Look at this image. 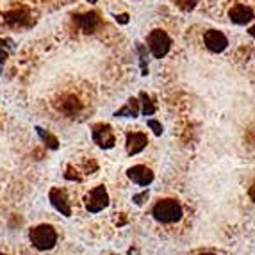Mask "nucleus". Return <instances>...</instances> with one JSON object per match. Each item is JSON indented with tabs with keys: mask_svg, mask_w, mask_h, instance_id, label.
I'll list each match as a JSON object with an SVG mask.
<instances>
[{
	"mask_svg": "<svg viewBox=\"0 0 255 255\" xmlns=\"http://www.w3.org/2000/svg\"><path fill=\"white\" fill-rule=\"evenodd\" d=\"M153 218L161 223H175L182 218V205L177 200L166 198V200H159L152 209Z\"/></svg>",
	"mask_w": 255,
	"mask_h": 255,
	"instance_id": "obj_1",
	"label": "nucleus"
},
{
	"mask_svg": "<svg viewBox=\"0 0 255 255\" xmlns=\"http://www.w3.org/2000/svg\"><path fill=\"white\" fill-rule=\"evenodd\" d=\"M29 239L38 250H50L57 243V232L50 225H38L29 232Z\"/></svg>",
	"mask_w": 255,
	"mask_h": 255,
	"instance_id": "obj_2",
	"label": "nucleus"
},
{
	"mask_svg": "<svg viewBox=\"0 0 255 255\" xmlns=\"http://www.w3.org/2000/svg\"><path fill=\"white\" fill-rule=\"evenodd\" d=\"M146 43H148V48H150V52L153 54V57H157V59L164 57V55L168 54V52H170V48H171L170 36L166 34L164 30H161V29L152 30V32L148 34Z\"/></svg>",
	"mask_w": 255,
	"mask_h": 255,
	"instance_id": "obj_3",
	"label": "nucleus"
},
{
	"mask_svg": "<svg viewBox=\"0 0 255 255\" xmlns=\"http://www.w3.org/2000/svg\"><path fill=\"white\" fill-rule=\"evenodd\" d=\"M107 204H109V195L104 186H97L86 196V207L90 213H100L102 209L107 207Z\"/></svg>",
	"mask_w": 255,
	"mask_h": 255,
	"instance_id": "obj_4",
	"label": "nucleus"
},
{
	"mask_svg": "<svg viewBox=\"0 0 255 255\" xmlns=\"http://www.w3.org/2000/svg\"><path fill=\"white\" fill-rule=\"evenodd\" d=\"M93 134V139L100 148H113L116 143V136L115 132H113V127L107 124H98L93 127L91 130Z\"/></svg>",
	"mask_w": 255,
	"mask_h": 255,
	"instance_id": "obj_5",
	"label": "nucleus"
},
{
	"mask_svg": "<svg viewBox=\"0 0 255 255\" xmlns=\"http://www.w3.org/2000/svg\"><path fill=\"white\" fill-rule=\"evenodd\" d=\"M204 41H205V47L209 48L211 52L218 54V52H223L229 45V39L227 36L221 32V30H216V29H211L207 30L204 34Z\"/></svg>",
	"mask_w": 255,
	"mask_h": 255,
	"instance_id": "obj_6",
	"label": "nucleus"
},
{
	"mask_svg": "<svg viewBox=\"0 0 255 255\" xmlns=\"http://www.w3.org/2000/svg\"><path fill=\"white\" fill-rule=\"evenodd\" d=\"M48 198H50V204L54 205L57 213H61L63 216H72V207H70V200L64 189L54 187L50 191V195H48Z\"/></svg>",
	"mask_w": 255,
	"mask_h": 255,
	"instance_id": "obj_7",
	"label": "nucleus"
},
{
	"mask_svg": "<svg viewBox=\"0 0 255 255\" xmlns=\"http://www.w3.org/2000/svg\"><path fill=\"white\" fill-rule=\"evenodd\" d=\"M127 175H128V179H130L132 182H136L137 186H150V184L153 182L152 170L146 168V166H143V164H137V166L128 168Z\"/></svg>",
	"mask_w": 255,
	"mask_h": 255,
	"instance_id": "obj_8",
	"label": "nucleus"
},
{
	"mask_svg": "<svg viewBox=\"0 0 255 255\" xmlns=\"http://www.w3.org/2000/svg\"><path fill=\"white\" fill-rule=\"evenodd\" d=\"M146 145H148V137L143 132H128L127 134V152L130 155L143 152Z\"/></svg>",
	"mask_w": 255,
	"mask_h": 255,
	"instance_id": "obj_9",
	"label": "nucleus"
},
{
	"mask_svg": "<svg viewBox=\"0 0 255 255\" xmlns=\"http://www.w3.org/2000/svg\"><path fill=\"white\" fill-rule=\"evenodd\" d=\"M229 18L234 21V23H238V25H247V23H250V21L254 20V11H252L250 7H247V5L236 4L234 7L229 11Z\"/></svg>",
	"mask_w": 255,
	"mask_h": 255,
	"instance_id": "obj_10",
	"label": "nucleus"
},
{
	"mask_svg": "<svg viewBox=\"0 0 255 255\" xmlns=\"http://www.w3.org/2000/svg\"><path fill=\"white\" fill-rule=\"evenodd\" d=\"M73 20H75L77 25L81 27L82 30H86V32H91V30H95L98 23H100V18H98L97 13L77 14V16H73Z\"/></svg>",
	"mask_w": 255,
	"mask_h": 255,
	"instance_id": "obj_11",
	"label": "nucleus"
},
{
	"mask_svg": "<svg viewBox=\"0 0 255 255\" xmlns=\"http://www.w3.org/2000/svg\"><path fill=\"white\" fill-rule=\"evenodd\" d=\"M137 115H139V102H137V98H130L122 109L115 113V116H118V118H137Z\"/></svg>",
	"mask_w": 255,
	"mask_h": 255,
	"instance_id": "obj_12",
	"label": "nucleus"
},
{
	"mask_svg": "<svg viewBox=\"0 0 255 255\" xmlns=\"http://www.w3.org/2000/svg\"><path fill=\"white\" fill-rule=\"evenodd\" d=\"M5 21H7L9 25H14V27H21V25H27L29 23V13H27L25 9H18V11H11V13L5 14Z\"/></svg>",
	"mask_w": 255,
	"mask_h": 255,
	"instance_id": "obj_13",
	"label": "nucleus"
},
{
	"mask_svg": "<svg viewBox=\"0 0 255 255\" xmlns=\"http://www.w3.org/2000/svg\"><path fill=\"white\" fill-rule=\"evenodd\" d=\"M81 107H82L81 102H79L75 97H64L59 104V109L63 111L64 115H68V116L77 115V113L81 111Z\"/></svg>",
	"mask_w": 255,
	"mask_h": 255,
	"instance_id": "obj_14",
	"label": "nucleus"
},
{
	"mask_svg": "<svg viewBox=\"0 0 255 255\" xmlns=\"http://www.w3.org/2000/svg\"><path fill=\"white\" fill-rule=\"evenodd\" d=\"M139 98H141V106H143V115L145 116H152L153 113H155V104L152 102V98L148 97V95L143 91V93H139Z\"/></svg>",
	"mask_w": 255,
	"mask_h": 255,
	"instance_id": "obj_15",
	"label": "nucleus"
},
{
	"mask_svg": "<svg viewBox=\"0 0 255 255\" xmlns=\"http://www.w3.org/2000/svg\"><path fill=\"white\" fill-rule=\"evenodd\" d=\"M36 130H38V134H39V137L43 139V143H47L48 146H50L52 150H55L57 146H59V141L55 139L54 136H52L50 132H47V130H43L41 127H36Z\"/></svg>",
	"mask_w": 255,
	"mask_h": 255,
	"instance_id": "obj_16",
	"label": "nucleus"
},
{
	"mask_svg": "<svg viewBox=\"0 0 255 255\" xmlns=\"http://www.w3.org/2000/svg\"><path fill=\"white\" fill-rule=\"evenodd\" d=\"M177 2V5H179L182 11H191V9H195V5L198 4V0H175Z\"/></svg>",
	"mask_w": 255,
	"mask_h": 255,
	"instance_id": "obj_17",
	"label": "nucleus"
},
{
	"mask_svg": "<svg viewBox=\"0 0 255 255\" xmlns=\"http://www.w3.org/2000/svg\"><path fill=\"white\" fill-rule=\"evenodd\" d=\"M146 125H148V127L152 128L155 136H161V134H162V125L159 124L157 120H148V122H146Z\"/></svg>",
	"mask_w": 255,
	"mask_h": 255,
	"instance_id": "obj_18",
	"label": "nucleus"
},
{
	"mask_svg": "<svg viewBox=\"0 0 255 255\" xmlns=\"http://www.w3.org/2000/svg\"><path fill=\"white\" fill-rule=\"evenodd\" d=\"M146 200H148V191H143V193H139V195L134 196V204L136 205H143Z\"/></svg>",
	"mask_w": 255,
	"mask_h": 255,
	"instance_id": "obj_19",
	"label": "nucleus"
},
{
	"mask_svg": "<svg viewBox=\"0 0 255 255\" xmlns=\"http://www.w3.org/2000/svg\"><path fill=\"white\" fill-rule=\"evenodd\" d=\"M116 21H120V23H127L128 14H120V16H116Z\"/></svg>",
	"mask_w": 255,
	"mask_h": 255,
	"instance_id": "obj_20",
	"label": "nucleus"
},
{
	"mask_svg": "<svg viewBox=\"0 0 255 255\" xmlns=\"http://www.w3.org/2000/svg\"><path fill=\"white\" fill-rule=\"evenodd\" d=\"M5 57H7V52H4L2 48H0V68H2V64H4Z\"/></svg>",
	"mask_w": 255,
	"mask_h": 255,
	"instance_id": "obj_21",
	"label": "nucleus"
},
{
	"mask_svg": "<svg viewBox=\"0 0 255 255\" xmlns=\"http://www.w3.org/2000/svg\"><path fill=\"white\" fill-rule=\"evenodd\" d=\"M250 198H252V200L255 202V184H254V186L250 187Z\"/></svg>",
	"mask_w": 255,
	"mask_h": 255,
	"instance_id": "obj_22",
	"label": "nucleus"
},
{
	"mask_svg": "<svg viewBox=\"0 0 255 255\" xmlns=\"http://www.w3.org/2000/svg\"><path fill=\"white\" fill-rule=\"evenodd\" d=\"M248 32H250L252 38H255V25H254V27H250V30H248Z\"/></svg>",
	"mask_w": 255,
	"mask_h": 255,
	"instance_id": "obj_23",
	"label": "nucleus"
},
{
	"mask_svg": "<svg viewBox=\"0 0 255 255\" xmlns=\"http://www.w3.org/2000/svg\"><path fill=\"white\" fill-rule=\"evenodd\" d=\"M88 2H91V4H95V2H97V0H88Z\"/></svg>",
	"mask_w": 255,
	"mask_h": 255,
	"instance_id": "obj_24",
	"label": "nucleus"
},
{
	"mask_svg": "<svg viewBox=\"0 0 255 255\" xmlns=\"http://www.w3.org/2000/svg\"><path fill=\"white\" fill-rule=\"evenodd\" d=\"M202 255H214V254H202Z\"/></svg>",
	"mask_w": 255,
	"mask_h": 255,
	"instance_id": "obj_25",
	"label": "nucleus"
},
{
	"mask_svg": "<svg viewBox=\"0 0 255 255\" xmlns=\"http://www.w3.org/2000/svg\"><path fill=\"white\" fill-rule=\"evenodd\" d=\"M0 255H5V254H0Z\"/></svg>",
	"mask_w": 255,
	"mask_h": 255,
	"instance_id": "obj_26",
	"label": "nucleus"
}]
</instances>
